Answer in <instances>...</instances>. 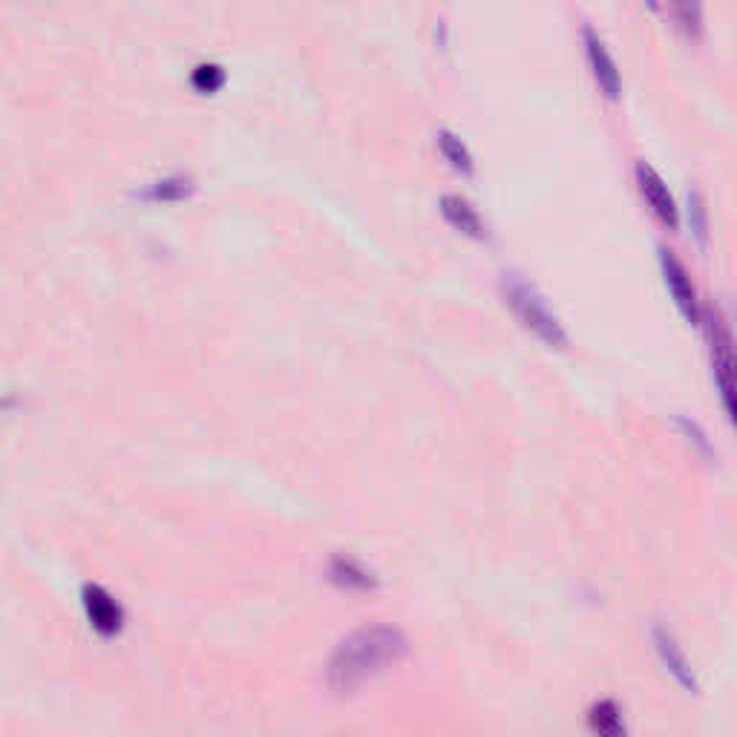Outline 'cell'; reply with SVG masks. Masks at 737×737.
I'll list each match as a JSON object with an SVG mask.
<instances>
[{"instance_id": "cell-1", "label": "cell", "mask_w": 737, "mask_h": 737, "mask_svg": "<svg viewBox=\"0 0 737 737\" xmlns=\"http://www.w3.org/2000/svg\"><path fill=\"white\" fill-rule=\"evenodd\" d=\"M409 654V640L395 625H363L334 648L329 663V689L355 694L366 683L398 668Z\"/></svg>"}, {"instance_id": "cell-2", "label": "cell", "mask_w": 737, "mask_h": 737, "mask_svg": "<svg viewBox=\"0 0 737 737\" xmlns=\"http://www.w3.org/2000/svg\"><path fill=\"white\" fill-rule=\"evenodd\" d=\"M504 297H507V306L513 309V314L519 317L524 329L530 334H536L545 346L550 349H568V332L562 329L559 317L550 311L547 300L530 286L527 280H522L519 274H504Z\"/></svg>"}, {"instance_id": "cell-3", "label": "cell", "mask_w": 737, "mask_h": 737, "mask_svg": "<svg viewBox=\"0 0 737 737\" xmlns=\"http://www.w3.org/2000/svg\"><path fill=\"white\" fill-rule=\"evenodd\" d=\"M709 343H712V363H714V381H717V392H720V401H723V412L726 418L732 421V369H735V360H732V332H729V323L720 311L714 309L709 314Z\"/></svg>"}, {"instance_id": "cell-4", "label": "cell", "mask_w": 737, "mask_h": 737, "mask_svg": "<svg viewBox=\"0 0 737 737\" xmlns=\"http://www.w3.org/2000/svg\"><path fill=\"white\" fill-rule=\"evenodd\" d=\"M637 185H640L642 199L648 202L651 214L657 216L660 225H666L668 231H677L680 225V211H677V202L668 191V185L660 179V173L645 162H637Z\"/></svg>"}, {"instance_id": "cell-5", "label": "cell", "mask_w": 737, "mask_h": 737, "mask_svg": "<svg viewBox=\"0 0 737 737\" xmlns=\"http://www.w3.org/2000/svg\"><path fill=\"white\" fill-rule=\"evenodd\" d=\"M582 41H585V55H588V64H591V72H594V81L599 84V90L605 93V98L617 101L619 93H622V81H619V70L611 58L608 47L602 44V38L596 35L591 26L582 29Z\"/></svg>"}, {"instance_id": "cell-6", "label": "cell", "mask_w": 737, "mask_h": 737, "mask_svg": "<svg viewBox=\"0 0 737 737\" xmlns=\"http://www.w3.org/2000/svg\"><path fill=\"white\" fill-rule=\"evenodd\" d=\"M660 265H663V277H666V286L677 303L680 314L689 320V323H697L700 320V306H697V291H694V283H691L689 271L686 265L677 260L671 251H660Z\"/></svg>"}, {"instance_id": "cell-7", "label": "cell", "mask_w": 737, "mask_h": 737, "mask_svg": "<svg viewBox=\"0 0 737 737\" xmlns=\"http://www.w3.org/2000/svg\"><path fill=\"white\" fill-rule=\"evenodd\" d=\"M651 640H654V648H657V654H660V660H663V666L671 671V677L683 686L686 691L691 694H697L700 686H697V677H694V671H691V663L686 660V654H683V648H680V642L674 640V634L663 628V625H657L654 631H651Z\"/></svg>"}, {"instance_id": "cell-8", "label": "cell", "mask_w": 737, "mask_h": 737, "mask_svg": "<svg viewBox=\"0 0 737 737\" xmlns=\"http://www.w3.org/2000/svg\"><path fill=\"white\" fill-rule=\"evenodd\" d=\"M329 579L343 591H355V594H372L381 588V579L372 568H366L363 562H357L352 556H334L329 562Z\"/></svg>"}, {"instance_id": "cell-9", "label": "cell", "mask_w": 737, "mask_h": 737, "mask_svg": "<svg viewBox=\"0 0 737 737\" xmlns=\"http://www.w3.org/2000/svg\"><path fill=\"white\" fill-rule=\"evenodd\" d=\"M84 608H87V617H90V622H93V628H96L98 634H104V637L119 634L124 614H121L119 602L107 594L104 588L87 585V588H84Z\"/></svg>"}, {"instance_id": "cell-10", "label": "cell", "mask_w": 737, "mask_h": 737, "mask_svg": "<svg viewBox=\"0 0 737 737\" xmlns=\"http://www.w3.org/2000/svg\"><path fill=\"white\" fill-rule=\"evenodd\" d=\"M441 214H444V219L450 222L458 234H464V237L470 239H484V222H481L478 211L467 199H461V196H444L441 199Z\"/></svg>"}, {"instance_id": "cell-11", "label": "cell", "mask_w": 737, "mask_h": 737, "mask_svg": "<svg viewBox=\"0 0 737 737\" xmlns=\"http://www.w3.org/2000/svg\"><path fill=\"white\" fill-rule=\"evenodd\" d=\"M588 726H591V732L602 737L625 735V717L614 700H596L588 709Z\"/></svg>"}, {"instance_id": "cell-12", "label": "cell", "mask_w": 737, "mask_h": 737, "mask_svg": "<svg viewBox=\"0 0 737 737\" xmlns=\"http://www.w3.org/2000/svg\"><path fill=\"white\" fill-rule=\"evenodd\" d=\"M438 147H441V156L450 162L452 170H458L461 176H473V170H476V165H473V156H470L467 144L461 142L455 133H450V130H441V133H438Z\"/></svg>"}, {"instance_id": "cell-13", "label": "cell", "mask_w": 737, "mask_h": 737, "mask_svg": "<svg viewBox=\"0 0 737 737\" xmlns=\"http://www.w3.org/2000/svg\"><path fill=\"white\" fill-rule=\"evenodd\" d=\"M674 9V21L680 26V32L694 41L703 32V0H671Z\"/></svg>"}, {"instance_id": "cell-14", "label": "cell", "mask_w": 737, "mask_h": 737, "mask_svg": "<svg viewBox=\"0 0 737 737\" xmlns=\"http://www.w3.org/2000/svg\"><path fill=\"white\" fill-rule=\"evenodd\" d=\"M193 193V182L191 179H182V176H173V179H162L156 185H150L144 191V199L150 202H182Z\"/></svg>"}, {"instance_id": "cell-15", "label": "cell", "mask_w": 737, "mask_h": 737, "mask_svg": "<svg viewBox=\"0 0 737 737\" xmlns=\"http://www.w3.org/2000/svg\"><path fill=\"white\" fill-rule=\"evenodd\" d=\"M191 84L199 90V93H216V90H222V84H225V72L219 70L216 64H202L199 70L193 72Z\"/></svg>"}, {"instance_id": "cell-16", "label": "cell", "mask_w": 737, "mask_h": 737, "mask_svg": "<svg viewBox=\"0 0 737 737\" xmlns=\"http://www.w3.org/2000/svg\"><path fill=\"white\" fill-rule=\"evenodd\" d=\"M691 231L697 234L700 242H706V208H703V196L691 193Z\"/></svg>"}, {"instance_id": "cell-17", "label": "cell", "mask_w": 737, "mask_h": 737, "mask_svg": "<svg viewBox=\"0 0 737 737\" xmlns=\"http://www.w3.org/2000/svg\"><path fill=\"white\" fill-rule=\"evenodd\" d=\"M677 424H680V429H683V432L689 435V441H694V444L700 447V452H703L706 458H712V444L706 441V435L700 432V427H697L694 421H686V418H680Z\"/></svg>"}, {"instance_id": "cell-18", "label": "cell", "mask_w": 737, "mask_h": 737, "mask_svg": "<svg viewBox=\"0 0 737 737\" xmlns=\"http://www.w3.org/2000/svg\"><path fill=\"white\" fill-rule=\"evenodd\" d=\"M645 3H648L651 9H657V0H645Z\"/></svg>"}]
</instances>
